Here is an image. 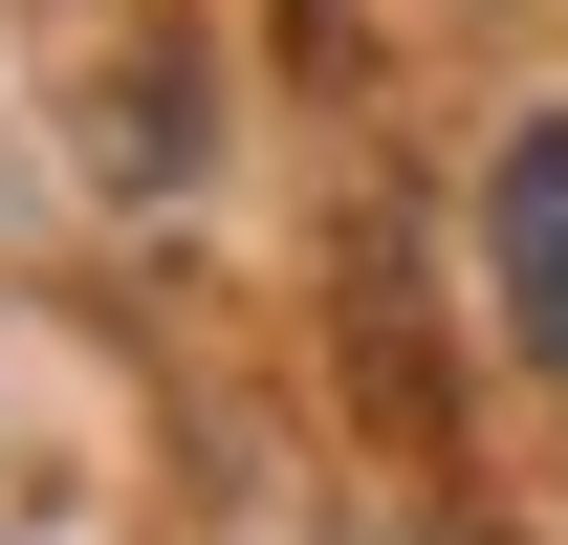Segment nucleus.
I'll return each instance as SVG.
<instances>
[{
  "label": "nucleus",
  "instance_id": "nucleus-1",
  "mask_svg": "<svg viewBox=\"0 0 568 545\" xmlns=\"http://www.w3.org/2000/svg\"><path fill=\"white\" fill-rule=\"evenodd\" d=\"M481 263H503V328H525V371H568V110L525 153H503V197H481Z\"/></svg>",
  "mask_w": 568,
  "mask_h": 545
}]
</instances>
